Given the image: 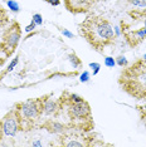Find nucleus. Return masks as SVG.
Instances as JSON below:
<instances>
[{
  "label": "nucleus",
  "mask_w": 146,
  "mask_h": 147,
  "mask_svg": "<svg viewBox=\"0 0 146 147\" xmlns=\"http://www.w3.org/2000/svg\"><path fill=\"white\" fill-rule=\"evenodd\" d=\"M79 35L83 36L96 52L102 53L106 47L115 42V28L107 19L99 15H89L78 26Z\"/></svg>",
  "instance_id": "nucleus-1"
},
{
  "label": "nucleus",
  "mask_w": 146,
  "mask_h": 147,
  "mask_svg": "<svg viewBox=\"0 0 146 147\" xmlns=\"http://www.w3.org/2000/svg\"><path fill=\"white\" fill-rule=\"evenodd\" d=\"M121 88L136 99L146 98V61H136L130 67H124L118 78Z\"/></svg>",
  "instance_id": "nucleus-2"
},
{
  "label": "nucleus",
  "mask_w": 146,
  "mask_h": 147,
  "mask_svg": "<svg viewBox=\"0 0 146 147\" xmlns=\"http://www.w3.org/2000/svg\"><path fill=\"white\" fill-rule=\"evenodd\" d=\"M43 99L44 97H39L35 99H28V101L16 103L15 108L19 112L22 118V129L24 123H34L43 115Z\"/></svg>",
  "instance_id": "nucleus-3"
},
{
  "label": "nucleus",
  "mask_w": 146,
  "mask_h": 147,
  "mask_svg": "<svg viewBox=\"0 0 146 147\" xmlns=\"http://www.w3.org/2000/svg\"><path fill=\"white\" fill-rule=\"evenodd\" d=\"M22 38V29L18 22H13V24L3 34V40L0 43V51L5 57H10L15 52L16 47Z\"/></svg>",
  "instance_id": "nucleus-4"
},
{
  "label": "nucleus",
  "mask_w": 146,
  "mask_h": 147,
  "mask_svg": "<svg viewBox=\"0 0 146 147\" xmlns=\"http://www.w3.org/2000/svg\"><path fill=\"white\" fill-rule=\"evenodd\" d=\"M22 129V118L16 108L10 109L0 121V138L4 137H15Z\"/></svg>",
  "instance_id": "nucleus-5"
},
{
  "label": "nucleus",
  "mask_w": 146,
  "mask_h": 147,
  "mask_svg": "<svg viewBox=\"0 0 146 147\" xmlns=\"http://www.w3.org/2000/svg\"><path fill=\"white\" fill-rule=\"evenodd\" d=\"M67 102V111L68 116L72 121L74 122H91V107L87 103V101H82V102H71L66 98Z\"/></svg>",
  "instance_id": "nucleus-6"
},
{
  "label": "nucleus",
  "mask_w": 146,
  "mask_h": 147,
  "mask_svg": "<svg viewBox=\"0 0 146 147\" xmlns=\"http://www.w3.org/2000/svg\"><path fill=\"white\" fill-rule=\"evenodd\" d=\"M95 3L96 0H64V6L72 14H83L91 10Z\"/></svg>",
  "instance_id": "nucleus-7"
},
{
  "label": "nucleus",
  "mask_w": 146,
  "mask_h": 147,
  "mask_svg": "<svg viewBox=\"0 0 146 147\" xmlns=\"http://www.w3.org/2000/svg\"><path fill=\"white\" fill-rule=\"evenodd\" d=\"M125 34V38L127 43L131 47H136L139 45L141 42H144L146 39V29L145 28H140L136 29V30H128V32H122Z\"/></svg>",
  "instance_id": "nucleus-8"
},
{
  "label": "nucleus",
  "mask_w": 146,
  "mask_h": 147,
  "mask_svg": "<svg viewBox=\"0 0 146 147\" xmlns=\"http://www.w3.org/2000/svg\"><path fill=\"white\" fill-rule=\"evenodd\" d=\"M59 109H61V107H59L58 102L47 98V96L44 97V99H43V113H44L45 116L55 115Z\"/></svg>",
  "instance_id": "nucleus-9"
},
{
  "label": "nucleus",
  "mask_w": 146,
  "mask_h": 147,
  "mask_svg": "<svg viewBox=\"0 0 146 147\" xmlns=\"http://www.w3.org/2000/svg\"><path fill=\"white\" fill-rule=\"evenodd\" d=\"M45 128L52 133H63L66 131V126L57 121H48L45 123Z\"/></svg>",
  "instance_id": "nucleus-10"
},
{
  "label": "nucleus",
  "mask_w": 146,
  "mask_h": 147,
  "mask_svg": "<svg viewBox=\"0 0 146 147\" xmlns=\"http://www.w3.org/2000/svg\"><path fill=\"white\" fill-rule=\"evenodd\" d=\"M6 23H8V15H6L5 10L1 8V5H0V28L5 26Z\"/></svg>",
  "instance_id": "nucleus-11"
},
{
  "label": "nucleus",
  "mask_w": 146,
  "mask_h": 147,
  "mask_svg": "<svg viewBox=\"0 0 146 147\" xmlns=\"http://www.w3.org/2000/svg\"><path fill=\"white\" fill-rule=\"evenodd\" d=\"M6 5H8V8L10 9L11 11H14V13H18L19 10H20L19 4L16 1H14V0H8V1H6Z\"/></svg>",
  "instance_id": "nucleus-12"
},
{
  "label": "nucleus",
  "mask_w": 146,
  "mask_h": 147,
  "mask_svg": "<svg viewBox=\"0 0 146 147\" xmlns=\"http://www.w3.org/2000/svg\"><path fill=\"white\" fill-rule=\"evenodd\" d=\"M63 145L67 146V147H82L83 146V142H79V141H77V140H74V138H71V141L63 142Z\"/></svg>",
  "instance_id": "nucleus-13"
},
{
  "label": "nucleus",
  "mask_w": 146,
  "mask_h": 147,
  "mask_svg": "<svg viewBox=\"0 0 146 147\" xmlns=\"http://www.w3.org/2000/svg\"><path fill=\"white\" fill-rule=\"evenodd\" d=\"M127 1L134 6H139V8H142V9L146 8V0H127Z\"/></svg>",
  "instance_id": "nucleus-14"
},
{
  "label": "nucleus",
  "mask_w": 146,
  "mask_h": 147,
  "mask_svg": "<svg viewBox=\"0 0 146 147\" xmlns=\"http://www.w3.org/2000/svg\"><path fill=\"white\" fill-rule=\"evenodd\" d=\"M105 65L108 67V68H114V67L116 65V61L112 57H106L105 58Z\"/></svg>",
  "instance_id": "nucleus-15"
},
{
  "label": "nucleus",
  "mask_w": 146,
  "mask_h": 147,
  "mask_svg": "<svg viewBox=\"0 0 146 147\" xmlns=\"http://www.w3.org/2000/svg\"><path fill=\"white\" fill-rule=\"evenodd\" d=\"M116 64L124 68V67H127V65H128V63H127V59H126L124 55H120V57L117 58V61H116Z\"/></svg>",
  "instance_id": "nucleus-16"
},
{
  "label": "nucleus",
  "mask_w": 146,
  "mask_h": 147,
  "mask_svg": "<svg viewBox=\"0 0 146 147\" xmlns=\"http://www.w3.org/2000/svg\"><path fill=\"white\" fill-rule=\"evenodd\" d=\"M69 61H71V63L73 64L74 68H77L78 65H81V61L77 58V55H76V54H71V55H69Z\"/></svg>",
  "instance_id": "nucleus-17"
},
{
  "label": "nucleus",
  "mask_w": 146,
  "mask_h": 147,
  "mask_svg": "<svg viewBox=\"0 0 146 147\" xmlns=\"http://www.w3.org/2000/svg\"><path fill=\"white\" fill-rule=\"evenodd\" d=\"M32 20L35 23L36 26H38V25H42V24H43V16H42L41 14H34V15H33V19H32Z\"/></svg>",
  "instance_id": "nucleus-18"
},
{
  "label": "nucleus",
  "mask_w": 146,
  "mask_h": 147,
  "mask_svg": "<svg viewBox=\"0 0 146 147\" xmlns=\"http://www.w3.org/2000/svg\"><path fill=\"white\" fill-rule=\"evenodd\" d=\"M18 62H19V59H18V57H15V58L14 59H13V62L10 63V64H9V67H8V69H6V72H11L13 71V69H14L15 68V65L16 64H18Z\"/></svg>",
  "instance_id": "nucleus-19"
},
{
  "label": "nucleus",
  "mask_w": 146,
  "mask_h": 147,
  "mask_svg": "<svg viewBox=\"0 0 146 147\" xmlns=\"http://www.w3.org/2000/svg\"><path fill=\"white\" fill-rule=\"evenodd\" d=\"M79 81H81L82 83H86L89 81V73L87 71H84L83 73L81 74V77H79Z\"/></svg>",
  "instance_id": "nucleus-20"
},
{
  "label": "nucleus",
  "mask_w": 146,
  "mask_h": 147,
  "mask_svg": "<svg viewBox=\"0 0 146 147\" xmlns=\"http://www.w3.org/2000/svg\"><path fill=\"white\" fill-rule=\"evenodd\" d=\"M89 67L93 69V76H96V74L98 73L99 68H101V64H99V63H91V64H89Z\"/></svg>",
  "instance_id": "nucleus-21"
},
{
  "label": "nucleus",
  "mask_w": 146,
  "mask_h": 147,
  "mask_svg": "<svg viewBox=\"0 0 146 147\" xmlns=\"http://www.w3.org/2000/svg\"><path fill=\"white\" fill-rule=\"evenodd\" d=\"M35 26H36V24H35V23L32 20V23H30V24L25 26V32H26V33H30L32 30H34V29H35Z\"/></svg>",
  "instance_id": "nucleus-22"
},
{
  "label": "nucleus",
  "mask_w": 146,
  "mask_h": 147,
  "mask_svg": "<svg viewBox=\"0 0 146 147\" xmlns=\"http://www.w3.org/2000/svg\"><path fill=\"white\" fill-rule=\"evenodd\" d=\"M62 34L66 35V36H67V38H69V39H73V38H74V34H73V33H71L69 30H67V29H63V30H62Z\"/></svg>",
  "instance_id": "nucleus-23"
},
{
  "label": "nucleus",
  "mask_w": 146,
  "mask_h": 147,
  "mask_svg": "<svg viewBox=\"0 0 146 147\" xmlns=\"http://www.w3.org/2000/svg\"><path fill=\"white\" fill-rule=\"evenodd\" d=\"M45 1H47L48 4L53 5V6H58L59 4H61V0H45Z\"/></svg>",
  "instance_id": "nucleus-24"
},
{
  "label": "nucleus",
  "mask_w": 146,
  "mask_h": 147,
  "mask_svg": "<svg viewBox=\"0 0 146 147\" xmlns=\"http://www.w3.org/2000/svg\"><path fill=\"white\" fill-rule=\"evenodd\" d=\"M43 143L41 141H35V142H33V146H42Z\"/></svg>",
  "instance_id": "nucleus-25"
},
{
  "label": "nucleus",
  "mask_w": 146,
  "mask_h": 147,
  "mask_svg": "<svg viewBox=\"0 0 146 147\" xmlns=\"http://www.w3.org/2000/svg\"><path fill=\"white\" fill-rule=\"evenodd\" d=\"M144 28L146 29V15L144 16Z\"/></svg>",
  "instance_id": "nucleus-26"
},
{
  "label": "nucleus",
  "mask_w": 146,
  "mask_h": 147,
  "mask_svg": "<svg viewBox=\"0 0 146 147\" xmlns=\"http://www.w3.org/2000/svg\"><path fill=\"white\" fill-rule=\"evenodd\" d=\"M142 58H144V59H145V61H146V54H144V57H142Z\"/></svg>",
  "instance_id": "nucleus-27"
}]
</instances>
